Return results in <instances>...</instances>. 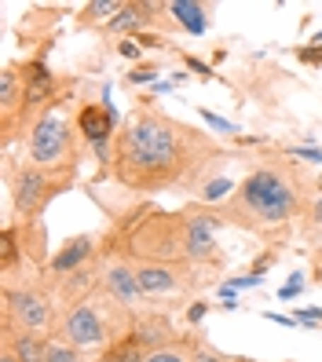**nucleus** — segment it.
Here are the masks:
<instances>
[{
	"label": "nucleus",
	"mask_w": 322,
	"mask_h": 362,
	"mask_svg": "<svg viewBox=\"0 0 322 362\" xmlns=\"http://www.w3.org/2000/svg\"><path fill=\"white\" fill-rule=\"evenodd\" d=\"M205 158H217V146L205 132L154 110H139L114 139V176L128 190L173 187L190 168L205 165Z\"/></svg>",
	"instance_id": "1"
},
{
	"label": "nucleus",
	"mask_w": 322,
	"mask_h": 362,
	"mask_svg": "<svg viewBox=\"0 0 322 362\" xmlns=\"http://www.w3.org/2000/svg\"><path fill=\"white\" fill-rule=\"evenodd\" d=\"M300 205H304L300 180L275 165H264L253 176H246L238 198H234V212L249 216L256 227H282L300 212Z\"/></svg>",
	"instance_id": "2"
},
{
	"label": "nucleus",
	"mask_w": 322,
	"mask_h": 362,
	"mask_svg": "<svg viewBox=\"0 0 322 362\" xmlns=\"http://www.w3.org/2000/svg\"><path fill=\"white\" fill-rule=\"evenodd\" d=\"M74 183V168H40V165H23L15 173V209L23 212V216H37L40 209H45L55 194H62Z\"/></svg>",
	"instance_id": "3"
},
{
	"label": "nucleus",
	"mask_w": 322,
	"mask_h": 362,
	"mask_svg": "<svg viewBox=\"0 0 322 362\" xmlns=\"http://www.w3.org/2000/svg\"><path fill=\"white\" fill-rule=\"evenodd\" d=\"M30 161L40 168H74V132L59 114H45L33 124Z\"/></svg>",
	"instance_id": "4"
},
{
	"label": "nucleus",
	"mask_w": 322,
	"mask_h": 362,
	"mask_svg": "<svg viewBox=\"0 0 322 362\" xmlns=\"http://www.w3.org/2000/svg\"><path fill=\"white\" fill-rule=\"evenodd\" d=\"M4 304H8V326L18 322V326H23V333L45 329V326H48V318H52L48 296H45V293H37V289H8Z\"/></svg>",
	"instance_id": "5"
},
{
	"label": "nucleus",
	"mask_w": 322,
	"mask_h": 362,
	"mask_svg": "<svg viewBox=\"0 0 322 362\" xmlns=\"http://www.w3.org/2000/svg\"><path fill=\"white\" fill-rule=\"evenodd\" d=\"M62 337H67V344L70 348H96L106 340V326H103V318L92 304H74L70 315L62 318Z\"/></svg>",
	"instance_id": "6"
},
{
	"label": "nucleus",
	"mask_w": 322,
	"mask_h": 362,
	"mask_svg": "<svg viewBox=\"0 0 322 362\" xmlns=\"http://www.w3.org/2000/svg\"><path fill=\"white\" fill-rule=\"evenodd\" d=\"M224 216H212V212H195V216H183V257L190 260H212L217 257V227Z\"/></svg>",
	"instance_id": "7"
},
{
	"label": "nucleus",
	"mask_w": 322,
	"mask_h": 362,
	"mask_svg": "<svg viewBox=\"0 0 322 362\" xmlns=\"http://www.w3.org/2000/svg\"><path fill=\"white\" fill-rule=\"evenodd\" d=\"M114 110L106 103H88V106H81L77 110V132L84 136V143H92L96 151L103 154L106 151V143H110L114 136Z\"/></svg>",
	"instance_id": "8"
},
{
	"label": "nucleus",
	"mask_w": 322,
	"mask_h": 362,
	"mask_svg": "<svg viewBox=\"0 0 322 362\" xmlns=\"http://www.w3.org/2000/svg\"><path fill=\"white\" fill-rule=\"evenodd\" d=\"M92 245H96L92 234H74V238L62 242L59 252L48 260V271H52V274H74V271H81L84 260L92 257Z\"/></svg>",
	"instance_id": "9"
},
{
	"label": "nucleus",
	"mask_w": 322,
	"mask_h": 362,
	"mask_svg": "<svg viewBox=\"0 0 322 362\" xmlns=\"http://www.w3.org/2000/svg\"><path fill=\"white\" fill-rule=\"evenodd\" d=\"M150 11H158V8L154 4H121V11L106 23V33L125 37V40H128V33L139 37V33L150 30V23H154V15H150Z\"/></svg>",
	"instance_id": "10"
},
{
	"label": "nucleus",
	"mask_w": 322,
	"mask_h": 362,
	"mask_svg": "<svg viewBox=\"0 0 322 362\" xmlns=\"http://www.w3.org/2000/svg\"><path fill=\"white\" fill-rule=\"evenodd\" d=\"M106 293H110L121 308H136V304H139V296H143L139 279H136V267L114 264L110 271H106Z\"/></svg>",
	"instance_id": "11"
},
{
	"label": "nucleus",
	"mask_w": 322,
	"mask_h": 362,
	"mask_svg": "<svg viewBox=\"0 0 322 362\" xmlns=\"http://www.w3.org/2000/svg\"><path fill=\"white\" fill-rule=\"evenodd\" d=\"M136 279H139L143 293H176L183 286L180 271L173 264H150V260L136 267Z\"/></svg>",
	"instance_id": "12"
},
{
	"label": "nucleus",
	"mask_w": 322,
	"mask_h": 362,
	"mask_svg": "<svg viewBox=\"0 0 322 362\" xmlns=\"http://www.w3.org/2000/svg\"><path fill=\"white\" fill-rule=\"evenodd\" d=\"M161 8H165L168 15H173L187 33L202 37V33L209 30V8H205V4H198V0H173V4H161Z\"/></svg>",
	"instance_id": "13"
},
{
	"label": "nucleus",
	"mask_w": 322,
	"mask_h": 362,
	"mask_svg": "<svg viewBox=\"0 0 322 362\" xmlns=\"http://www.w3.org/2000/svg\"><path fill=\"white\" fill-rule=\"evenodd\" d=\"M136 337L143 340V348L161 351V348H168V340H173V326H168V318H161V315H143V322L136 326Z\"/></svg>",
	"instance_id": "14"
},
{
	"label": "nucleus",
	"mask_w": 322,
	"mask_h": 362,
	"mask_svg": "<svg viewBox=\"0 0 322 362\" xmlns=\"http://www.w3.org/2000/svg\"><path fill=\"white\" fill-rule=\"evenodd\" d=\"M8 351L15 362H48V340H40L33 333H18V337H11Z\"/></svg>",
	"instance_id": "15"
},
{
	"label": "nucleus",
	"mask_w": 322,
	"mask_h": 362,
	"mask_svg": "<svg viewBox=\"0 0 322 362\" xmlns=\"http://www.w3.org/2000/svg\"><path fill=\"white\" fill-rule=\"evenodd\" d=\"M121 11L117 0H92V4H84L81 8V26H96V23H110V18Z\"/></svg>",
	"instance_id": "16"
},
{
	"label": "nucleus",
	"mask_w": 322,
	"mask_h": 362,
	"mask_svg": "<svg viewBox=\"0 0 322 362\" xmlns=\"http://www.w3.org/2000/svg\"><path fill=\"white\" fill-rule=\"evenodd\" d=\"M15 227H4L0 230V264H4V271L15 264V257H18V249H15Z\"/></svg>",
	"instance_id": "17"
},
{
	"label": "nucleus",
	"mask_w": 322,
	"mask_h": 362,
	"mask_svg": "<svg viewBox=\"0 0 322 362\" xmlns=\"http://www.w3.org/2000/svg\"><path fill=\"white\" fill-rule=\"evenodd\" d=\"M231 190H238L231 180H212V183H205L198 194H202V202H220V198H227Z\"/></svg>",
	"instance_id": "18"
},
{
	"label": "nucleus",
	"mask_w": 322,
	"mask_h": 362,
	"mask_svg": "<svg viewBox=\"0 0 322 362\" xmlns=\"http://www.w3.org/2000/svg\"><path fill=\"white\" fill-rule=\"evenodd\" d=\"M146 362H190V358H187L183 348H173V344H168V348H161V351H150Z\"/></svg>",
	"instance_id": "19"
},
{
	"label": "nucleus",
	"mask_w": 322,
	"mask_h": 362,
	"mask_svg": "<svg viewBox=\"0 0 322 362\" xmlns=\"http://www.w3.org/2000/svg\"><path fill=\"white\" fill-rule=\"evenodd\" d=\"M48 362H81V358H77V348L70 344H48Z\"/></svg>",
	"instance_id": "20"
},
{
	"label": "nucleus",
	"mask_w": 322,
	"mask_h": 362,
	"mask_svg": "<svg viewBox=\"0 0 322 362\" xmlns=\"http://www.w3.org/2000/svg\"><path fill=\"white\" fill-rule=\"evenodd\" d=\"M154 77H158V66H154V62H143V66H136L132 74H128V81H132V84H150Z\"/></svg>",
	"instance_id": "21"
},
{
	"label": "nucleus",
	"mask_w": 322,
	"mask_h": 362,
	"mask_svg": "<svg viewBox=\"0 0 322 362\" xmlns=\"http://www.w3.org/2000/svg\"><path fill=\"white\" fill-rule=\"evenodd\" d=\"M300 279H304V274H289V282L278 289V296H282V300H293V296H300V289H304V282H300Z\"/></svg>",
	"instance_id": "22"
},
{
	"label": "nucleus",
	"mask_w": 322,
	"mask_h": 362,
	"mask_svg": "<svg viewBox=\"0 0 322 362\" xmlns=\"http://www.w3.org/2000/svg\"><path fill=\"white\" fill-rule=\"evenodd\" d=\"M81 289H88V271H84V267L74 271V274H70V282H67V293H70V296H77Z\"/></svg>",
	"instance_id": "23"
},
{
	"label": "nucleus",
	"mask_w": 322,
	"mask_h": 362,
	"mask_svg": "<svg viewBox=\"0 0 322 362\" xmlns=\"http://www.w3.org/2000/svg\"><path fill=\"white\" fill-rule=\"evenodd\" d=\"M202 121L205 124H212V129H220V132H238V124H231V121H224V117H217V114H209V110H202Z\"/></svg>",
	"instance_id": "24"
},
{
	"label": "nucleus",
	"mask_w": 322,
	"mask_h": 362,
	"mask_svg": "<svg viewBox=\"0 0 322 362\" xmlns=\"http://www.w3.org/2000/svg\"><path fill=\"white\" fill-rule=\"evenodd\" d=\"M297 55H300V62H308V66H322V45H318V48L308 45V48H300Z\"/></svg>",
	"instance_id": "25"
},
{
	"label": "nucleus",
	"mask_w": 322,
	"mask_h": 362,
	"mask_svg": "<svg viewBox=\"0 0 322 362\" xmlns=\"http://www.w3.org/2000/svg\"><path fill=\"white\" fill-rule=\"evenodd\" d=\"M297 322L318 326V322H322V308H300V311H297Z\"/></svg>",
	"instance_id": "26"
},
{
	"label": "nucleus",
	"mask_w": 322,
	"mask_h": 362,
	"mask_svg": "<svg viewBox=\"0 0 322 362\" xmlns=\"http://www.w3.org/2000/svg\"><path fill=\"white\" fill-rule=\"evenodd\" d=\"M289 154L293 158H304V161H322V146H293Z\"/></svg>",
	"instance_id": "27"
},
{
	"label": "nucleus",
	"mask_w": 322,
	"mask_h": 362,
	"mask_svg": "<svg viewBox=\"0 0 322 362\" xmlns=\"http://www.w3.org/2000/svg\"><path fill=\"white\" fill-rule=\"evenodd\" d=\"M117 52H121L125 59H139V55H143V48L136 45V37H128V40H121V45H117Z\"/></svg>",
	"instance_id": "28"
},
{
	"label": "nucleus",
	"mask_w": 322,
	"mask_h": 362,
	"mask_svg": "<svg viewBox=\"0 0 322 362\" xmlns=\"http://www.w3.org/2000/svg\"><path fill=\"white\" fill-rule=\"evenodd\" d=\"M136 45H139V48H161V45H165V37H158V33H139V37H136Z\"/></svg>",
	"instance_id": "29"
},
{
	"label": "nucleus",
	"mask_w": 322,
	"mask_h": 362,
	"mask_svg": "<svg viewBox=\"0 0 322 362\" xmlns=\"http://www.w3.org/2000/svg\"><path fill=\"white\" fill-rule=\"evenodd\" d=\"M190 362H227V358L217 355V351H205V348H202V351H195V358H190Z\"/></svg>",
	"instance_id": "30"
},
{
	"label": "nucleus",
	"mask_w": 322,
	"mask_h": 362,
	"mask_svg": "<svg viewBox=\"0 0 322 362\" xmlns=\"http://www.w3.org/2000/svg\"><path fill=\"white\" fill-rule=\"evenodd\" d=\"M187 66H190V70H195V74H198L202 81H209V77H212V70H209V66H202V62H198V59H187Z\"/></svg>",
	"instance_id": "31"
},
{
	"label": "nucleus",
	"mask_w": 322,
	"mask_h": 362,
	"mask_svg": "<svg viewBox=\"0 0 322 362\" xmlns=\"http://www.w3.org/2000/svg\"><path fill=\"white\" fill-rule=\"evenodd\" d=\"M205 311H209L205 304H190V322H198V318H202Z\"/></svg>",
	"instance_id": "32"
}]
</instances>
